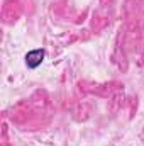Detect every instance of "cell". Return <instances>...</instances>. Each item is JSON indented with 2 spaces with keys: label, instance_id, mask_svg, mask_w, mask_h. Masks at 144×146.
Segmentation results:
<instances>
[{
  "label": "cell",
  "instance_id": "obj_1",
  "mask_svg": "<svg viewBox=\"0 0 144 146\" xmlns=\"http://www.w3.org/2000/svg\"><path fill=\"white\" fill-rule=\"evenodd\" d=\"M44 54H46L44 49H32V51H29V53L26 54V65H27V68H31V70L37 68V66L42 63Z\"/></svg>",
  "mask_w": 144,
  "mask_h": 146
}]
</instances>
